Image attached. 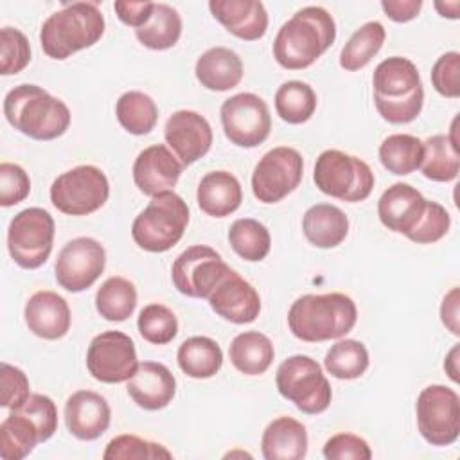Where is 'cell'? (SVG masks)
<instances>
[{
  "mask_svg": "<svg viewBox=\"0 0 460 460\" xmlns=\"http://www.w3.org/2000/svg\"><path fill=\"white\" fill-rule=\"evenodd\" d=\"M334 40L336 23L331 13L318 5H307L279 29L273 58L286 70H302L311 66Z\"/></svg>",
  "mask_w": 460,
  "mask_h": 460,
  "instance_id": "1",
  "label": "cell"
},
{
  "mask_svg": "<svg viewBox=\"0 0 460 460\" xmlns=\"http://www.w3.org/2000/svg\"><path fill=\"white\" fill-rule=\"evenodd\" d=\"M356 320V304L345 293L304 295L288 311L291 334L307 343L340 340L354 329Z\"/></svg>",
  "mask_w": 460,
  "mask_h": 460,
  "instance_id": "2",
  "label": "cell"
},
{
  "mask_svg": "<svg viewBox=\"0 0 460 460\" xmlns=\"http://www.w3.org/2000/svg\"><path fill=\"white\" fill-rule=\"evenodd\" d=\"M374 104L390 124L415 120L424 104V88L417 66L401 56L383 59L372 77Z\"/></svg>",
  "mask_w": 460,
  "mask_h": 460,
  "instance_id": "3",
  "label": "cell"
},
{
  "mask_svg": "<svg viewBox=\"0 0 460 460\" xmlns=\"http://www.w3.org/2000/svg\"><path fill=\"white\" fill-rule=\"evenodd\" d=\"M7 122L34 140H54L70 126L68 106L38 84H18L4 99Z\"/></svg>",
  "mask_w": 460,
  "mask_h": 460,
  "instance_id": "4",
  "label": "cell"
},
{
  "mask_svg": "<svg viewBox=\"0 0 460 460\" xmlns=\"http://www.w3.org/2000/svg\"><path fill=\"white\" fill-rule=\"evenodd\" d=\"M106 29L104 14L97 2H72L52 13L40 29L43 52L52 59L68 56L95 45Z\"/></svg>",
  "mask_w": 460,
  "mask_h": 460,
  "instance_id": "5",
  "label": "cell"
},
{
  "mask_svg": "<svg viewBox=\"0 0 460 460\" xmlns=\"http://www.w3.org/2000/svg\"><path fill=\"white\" fill-rule=\"evenodd\" d=\"M189 207L174 190H165L151 198L147 207L135 217L131 237L138 248L162 253L171 250L183 237L189 225Z\"/></svg>",
  "mask_w": 460,
  "mask_h": 460,
  "instance_id": "6",
  "label": "cell"
},
{
  "mask_svg": "<svg viewBox=\"0 0 460 460\" xmlns=\"http://www.w3.org/2000/svg\"><path fill=\"white\" fill-rule=\"evenodd\" d=\"M275 383L279 394L291 401L302 413L318 415L331 404V383L318 361L305 354H295L284 359L277 368Z\"/></svg>",
  "mask_w": 460,
  "mask_h": 460,
  "instance_id": "7",
  "label": "cell"
},
{
  "mask_svg": "<svg viewBox=\"0 0 460 460\" xmlns=\"http://www.w3.org/2000/svg\"><path fill=\"white\" fill-rule=\"evenodd\" d=\"M313 180L320 192L358 203L370 196L374 189V172L367 162L338 149H325L314 164Z\"/></svg>",
  "mask_w": 460,
  "mask_h": 460,
  "instance_id": "8",
  "label": "cell"
},
{
  "mask_svg": "<svg viewBox=\"0 0 460 460\" xmlns=\"http://www.w3.org/2000/svg\"><path fill=\"white\" fill-rule=\"evenodd\" d=\"M54 244V219L40 207L20 210L7 228V250L23 270L43 266Z\"/></svg>",
  "mask_w": 460,
  "mask_h": 460,
  "instance_id": "9",
  "label": "cell"
},
{
  "mask_svg": "<svg viewBox=\"0 0 460 460\" xmlns=\"http://www.w3.org/2000/svg\"><path fill=\"white\" fill-rule=\"evenodd\" d=\"M110 196V181L95 165H77L59 174L50 185L52 205L66 216H88Z\"/></svg>",
  "mask_w": 460,
  "mask_h": 460,
  "instance_id": "10",
  "label": "cell"
},
{
  "mask_svg": "<svg viewBox=\"0 0 460 460\" xmlns=\"http://www.w3.org/2000/svg\"><path fill=\"white\" fill-rule=\"evenodd\" d=\"M417 426L431 446H451L460 435V397L444 385L422 388L415 404Z\"/></svg>",
  "mask_w": 460,
  "mask_h": 460,
  "instance_id": "11",
  "label": "cell"
},
{
  "mask_svg": "<svg viewBox=\"0 0 460 460\" xmlns=\"http://www.w3.org/2000/svg\"><path fill=\"white\" fill-rule=\"evenodd\" d=\"M304 158L288 146H279L262 155L252 174V192L261 203H279L302 181Z\"/></svg>",
  "mask_w": 460,
  "mask_h": 460,
  "instance_id": "12",
  "label": "cell"
},
{
  "mask_svg": "<svg viewBox=\"0 0 460 460\" xmlns=\"http://www.w3.org/2000/svg\"><path fill=\"white\" fill-rule=\"evenodd\" d=\"M221 124L226 138L239 147L261 146L271 131V115L266 101L243 92L221 104Z\"/></svg>",
  "mask_w": 460,
  "mask_h": 460,
  "instance_id": "13",
  "label": "cell"
},
{
  "mask_svg": "<svg viewBox=\"0 0 460 460\" xmlns=\"http://www.w3.org/2000/svg\"><path fill=\"white\" fill-rule=\"evenodd\" d=\"M86 368L101 383L115 385L129 381L138 368L133 340L120 331L97 334L86 350Z\"/></svg>",
  "mask_w": 460,
  "mask_h": 460,
  "instance_id": "14",
  "label": "cell"
},
{
  "mask_svg": "<svg viewBox=\"0 0 460 460\" xmlns=\"http://www.w3.org/2000/svg\"><path fill=\"white\" fill-rule=\"evenodd\" d=\"M228 270L230 266L214 248L194 244L174 259L171 279L181 295L190 298H208L214 286Z\"/></svg>",
  "mask_w": 460,
  "mask_h": 460,
  "instance_id": "15",
  "label": "cell"
},
{
  "mask_svg": "<svg viewBox=\"0 0 460 460\" xmlns=\"http://www.w3.org/2000/svg\"><path fill=\"white\" fill-rule=\"evenodd\" d=\"M106 266L104 246L93 237H75L58 253L54 271L58 284L70 291L81 293L95 284Z\"/></svg>",
  "mask_w": 460,
  "mask_h": 460,
  "instance_id": "16",
  "label": "cell"
},
{
  "mask_svg": "<svg viewBox=\"0 0 460 460\" xmlns=\"http://www.w3.org/2000/svg\"><path fill=\"white\" fill-rule=\"evenodd\" d=\"M164 137L183 167L203 158L214 138L208 120L192 110L174 111L165 122Z\"/></svg>",
  "mask_w": 460,
  "mask_h": 460,
  "instance_id": "17",
  "label": "cell"
},
{
  "mask_svg": "<svg viewBox=\"0 0 460 460\" xmlns=\"http://www.w3.org/2000/svg\"><path fill=\"white\" fill-rule=\"evenodd\" d=\"M207 300L217 316L237 325L252 323L261 313L257 289L232 268L214 286Z\"/></svg>",
  "mask_w": 460,
  "mask_h": 460,
  "instance_id": "18",
  "label": "cell"
},
{
  "mask_svg": "<svg viewBox=\"0 0 460 460\" xmlns=\"http://www.w3.org/2000/svg\"><path fill=\"white\" fill-rule=\"evenodd\" d=\"M428 199L411 185L397 181L377 201V216L390 232L410 237L426 214Z\"/></svg>",
  "mask_w": 460,
  "mask_h": 460,
  "instance_id": "19",
  "label": "cell"
},
{
  "mask_svg": "<svg viewBox=\"0 0 460 460\" xmlns=\"http://www.w3.org/2000/svg\"><path fill=\"white\" fill-rule=\"evenodd\" d=\"M183 172V164L164 144H153L138 153L133 164V181L146 196L171 190Z\"/></svg>",
  "mask_w": 460,
  "mask_h": 460,
  "instance_id": "20",
  "label": "cell"
},
{
  "mask_svg": "<svg viewBox=\"0 0 460 460\" xmlns=\"http://www.w3.org/2000/svg\"><path fill=\"white\" fill-rule=\"evenodd\" d=\"M111 410L108 401L93 390H77L65 402V422L79 440H95L108 428Z\"/></svg>",
  "mask_w": 460,
  "mask_h": 460,
  "instance_id": "21",
  "label": "cell"
},
{
  "mask_svg": "<svg viewBox=\"0 0 460 460\" xmlns=\"http://www.w3.org/2000/svg\"><path fill=\"white\" fill-rule=\"evenodd\" d=\"M128 395L138 408L156 411L165 408L176 394V379L172 372L156 361H142L135 376L128 381Z\"/></svg>",
  "mask_w": 460,
  "mask_h": 460,
  "instance_id": "22",
  "label": "cell"
},
{
  "mask_svg": "<svg viewBox=\"0 0 460 460\" xmlns=\"http://www.w3.org/2000/svg\"><path fill=\"white\" fill-rule=\"evenodd\" d=\"M23 318L29 331L43 340H59L63 338L72 322L70 307L66 300L49 289L36 291L23 309Z\"/></svg>",
  "mask_w": 460,
  "mask_h": 460,
  "instance_id": "23",
  "label": "cell"
},
{
  "mask_svg": "<svg viewBox=\"0 0 460 460\" xmlns=\"http://www.w3.org/2000/svg\"><path fill=\"white\" fill-rule=\"evenodd\" d=\"M212 16L235 38L261 40L268 29V13L259 0H210Z\"/></svg>",
  "mask_w": 460,
  "mask_h": 460,
  "instance_id": "24",
  "label": "cell"
},
{
  "mask_svg": "<svg viewBox=\"0 0 460 460\" xmlns=\"http://www.w3.org/2000/svg\"><path fill=\"white\" fill-rule=\"evenodd\" d=\"M305 426L288 415L273 419L261 438V451L266 460H300L307 453Z\"/></svg>",
  "mask_w": 460,
  "mask_h": 460,
  "instance_id": "25",
  "label": "cell"
},
{
  "mask_svg": "<svg viewBox=\"0 0 460 460\" xmlns=\"http://www.w3.org/2000/svg\"><path fill=\"white\" fill-rule=\"evenodd\" d=\"M196 201L207 216L226 217L241 207L243 189L232 172L210 171L198 185Z\"/></svg>",
  "mask_w": 460,
  "mask_h": 460,
  "instance_id": "26",
  "label": "cell"
},
{
  "mask_svg": "<svg viewBox=\"0 0 460 460\" xmlns=\"http://www.w3.org/2000/svg\"><path fill=\"white\" fill-rule=\"evenodd\" d=\"M194 74L207 90L226 92L241 83L244 68L241 58L232 49L212 47L198 58Z\"/></svg>",
  "mask_w": 460,
  "mask_h": 460,
  "instance_id": "27",
  "label": "cell"
},
{
  "mask_svg": "<svg viewBox=\"0 0 460 460\" xmlns=\"http://www.w3.org/2000/svg\"><path fill=\"white\" fill-rule=\"evenodd\" d=\"M305 239L316 248H336L349 234V217L331 203H316L309 207L302 217Z\"/></svg>",
  "mask_w": 460,
  "mask_h": 460,
  "instance_id": "28",
  "label": "cell"
},
{
  "mask_svg": "<svg viewBox=\"0 0 460 460\" xmlns=\"http://www.w3.org/2000/svg\"><path fill=\"white\" fill-rule=\"evenodd\" d=\"M228 356L241 374L261 376L273 363L275 349L266 334L259 331H244L232 340Z\"/></svg>",
  "mask_w": 460,
  "mask_h": 460,
  "instance_id": "29",
  "label": "cell"
},
{
  "mask_svg": "<svg viewBox=\"0 0 460 460\" xmlns=\"http://www.w3.org/2000/svg\"><path fill=\"white\" fill-rule=\"evenodd\" d=\"M181 372L192 379H208L216 376L223 365V350L208 336L187 338L176 352Z\"/></svg>",
  "mask_w": 460,
  "mask_h": 460,
  "instance_id": "30",
  "label": "cell"
},
{
  "mask_svg": "<svg viewBox=\"0 0 460 460\" xmlns=\"http://www.w3.org/2000/svg\"><path fill=\"white\" fill-rule=\"evenodd\" d=\"M43 442L34 422L18 408L0 424V456L4 460H22L32 453V449Z\"/></svg>",
  "mask_w": 460,
  "mask_h": 460,
  "instance_id": "31",
  "label": "cell"
},
{
  "mask_svg": "<svg viewBox=\"0 0 460 460\" xmlns=\"http://www.w3.org/2000/svg\"><path fill=\"white\" fill-rule=\"evenodd\" d=\"M420 171L433 181H453L460 171L456 140L451 135H433L424 142Z\"/></svg>",
  "mask_w": 460,
  "mask_h": 460,
  "instance_id": "32",
  "label": "cell"
},
{
  "mask_svg": "<svg viewBox=\"0 0 460 460\" xmlns=\"http://www.w3.org/2000/svg\"><path fill=\"white\" fill-rule=\"evenodd\" d=\"M424 158V144L420 138L408 133L386 137L379 146V160L383 167L397 176H406L417 171Z\"/></svg>",
  "mask_w": 460,
  "mask_h": 460,
  "instance_id": "33",
  "label": "cell"
},
{
  "mask_svg": "<svg viewBox=\"0 0 460 460\" xmlns=\"http://www.w3.org/2000/svg\"><path fill=\"white\" fill-rule=\"evenodd\" d=\"M137 40L151 50H167L181 36V16L167 4H155L149 22L135 31Z\"/></svg>",
  "mask_w": 460,
  "mask_h": 460,
  "instance_id": "34",
  "label": "cell"
},
{
  "mask_svg": "<svg viewBox=\"0 0 460 460\" xmlns=\"http://www.w3.org/2000/svg\"><path fill=\"white\" fill-rule=\"evenodd\" d=\"M137 307V289L124 277L106 279L95 293V309L108 322L128 320Z\"/></svg>",
  "mask_w": 460,
  "mask_h": 460,
  "instance_id": "35",
  "label": "cell"
},
{
  "mask_svg": "<svg viewBox=\"0 0 460 460\" xmlns=\"http://www.w3.org/2000/svg\"><path fill=\"white\" fill-rule=\"evenodd\" d=\"M386 38V31L379 22L363 23L340 52V66L347 72H356L367 66L372 58L381 50Z\"/></svg>",
  "mask_w": 460,
  "mask_h": 460,
  "instance_id": "36",
  "label": "cell"
},
{
  "mask_svg": "<svg viewBox=\"0 0 460 460\" xmlns=\"http://www.w3.org/2000/svg\"><path fill=\"white\" fill-rule=\"evenodd\" d=\"M119 124L131 135H147L158 120V108L155 101L138 90L124 92L115 104Z\"/></svg>",
  "mask_w": 460,
  "mask_h": 460,
  "instance_id": "37",
  "label": "cell"
},
{
  "mask_svg": "<svg viewBox=\"0 0 460 460\" xmlns=\"http://www.w3.org/2000/svg\"><path fill=\"white\" fill-rule=\"evenodd\" d=\"M228 243L241 259L248 262H259L270 253L271 235L261 221L241 217L230 225Z\"/></svg>",
  "mask_w": 460,
  "mask_h": 460,
  "instance_id": "38",
  "label": "cell"
},
{
  "mask_svg": "<svg viewBox=\"0 0 460 460\" xmlns=\"http://www.w3.org/2000/svg\"><path fill=\"white\" fill-rule=\"evenodd\" d=\"M316 93L304 81H286L275 93L277 115L288 124L307 122L316 110Z\"/></svg>",
  "mask_w": 460,
  "mask_h": 460,
  "instance_id": "39",
  "label": "cell"
},
{
  "mask_svg": "<svg viewBox=\"0 0 460 460\" xmlns=\"http://www.w3.org/2000/svg\"><path fill=\"white\" fill-rule=\"evenodd\" d=\"M325 370L336 379H358L361 377L368 365V350L358 340H338L325 354Z\"/></svg>",
  "mask_w": 460,
  "mask_h": 460,
  "instance_id": "40",
  "label": "cell"
},
{
  "mask_svg": "<svg viewBox=\"0 0 460 460\" xmlns=\"http://www.w3.org/2000/svg\"><path fill=\"white\" fill-rule=\"evenodd\" d=\"M137 327L146 341L165 345L178 334V318L164 304H147L138 314Z\"/></svg>",
  "mask_w": 460,
  "mask_h": 460,
  "instance_id": "41",
  "label": "cell"
},
{
  "mask_svg": "<svg viewBox=\"0 0 460 460\" xmlns=\"http://www.w3.org/2000/svg\"><path fill=\"white\" fill-rule=\"evenodd\" d=\"M172 453L158 442L140 438L137 435L113 437L102 453L104 460H156L171 458Z\"/></svg>",
  "mask_w": 460,
  "mask_h": 460,
  "instance_id": "42",
  "label": "cell"
},
{
  "mask_svg": "<svg viewBox=\"0 0 460 460\" xmlns=\"http://www.w3.org/2000/svg\"><path fill=\"white\" fill-rule=\"evenodd\" d=\"M29 61L31 45L27 36L14 27H4L0 31V74H18L29 65Z\"/></svg>",
  "mask_w": 460,
  "mask_h": 460,
  "instance_id": "43",
  "label": "cell"
},
{
  "mask_svg": "<svg viewBox=\"0 0 460 460\" xmlns=\"http://www.w3.org/2000/svg\"><path fill=\"white\" fill-rule=\"evenodd\" d=\"M31 192V178L18 164H0V205L13 207L22 203Z\"/></svg>",
  "mask_w": 460,
  "mask_h": 460,
  "instance_id": "44",
  "label": "cell"
},
{
  "mask_svg": "<svg viewBox=\"0 0 460 460\" xmlns=\"http://www.w3.org/2000/svg\"><path fill=\"white\" fill-rule=\"evenodd\" d=\"M449 226H451L449 212L440 203L428 199L426 214L408 239L417 244H431L440 241L449 232Z\"/></svg>",
  "mask_w": 460,
  "mask_h": 460,
  "instance_id": "45",
  "label": "cell"
},
{
  "mask_svg": "<svg viewBox=\"0 0 460 460\" xmlns=\"http://www.w3.org/2000/svg\"><path fill=\"white\" fill-rule=\"evenodd\" d=\"M433 88L449 99L460 97V54L451 50L442 54L431 68Z\"/></svg>",
  "mask_w": 460,
  "mask_h": 460,
  "instance_id": "46",
  "label": "cell"
},
{
  "mask_svg": "<svg viewBox=\"0 0 460 460\" xmlns=\"http://www.w3.org/2000/svg\"><path fill=\"white\" fill-rule=\"evenodd\" d=\"M0 383H2V399L0 404L7 410L22 406L31 397V386L25 372L14 365H0Z\"/></svg>",
  "mask_w": 460,
  "mask_h": 460,
  "instance_id": "47",
  "label": "cell"
},
{
  "mask_svg": "<svg viewBox=\"0 0 460 460\" xmlns=\"http://www.w3.org/2000/svg\"><path fill=\"white\" fill-rule=\"evenodd\" d=\"M327 460H370L372 449L365 438L354 433H336L323 446Z\"/></svg>",
  "mask_w": 460,
  "mask_h": 460,
  "instance_id": "48",
  "label": "cell"
},
{
  "mask_svg": "<svg viewBox=\"0 0 460 460\" xmlns=\"http://www.w3.org/2000/svg\"><path fill=\"white\" fill-rule=\"evenodd\" d=\"M153 7H155V2H120L119 0L113 4L117 18L124 25L135 27V31L144 27L149 22L153 14Z\"/></svg>",
  "mask_w": 460,
  "mask_h": 460,
  "instance_id": "49",
  "label": "cell"
},
{
  "mask_svg": "<svg viewBox=\"0 0 460 460\" xmlns=\"http://www.w3.org/2000/svg\"><path fill=\"white\" fill-rule=\"evenodd\" d=\"M420 7H422V0H383L381 2V9L385 11V14L397 23H404L417 18Z\"/></svg>",
  "mask_w": 460,
  "mask_h": 460,
  "instance_id": "50",
  "label": "cell"
},
{
  "mask_svg": "<svg viewBox=\"0 0 460 460\" xmlns=\"http://www.w3.org/2000/svg\"><path fill=\"white\" fill-rule=\"evenodd\" d=\"M440 318H442V323L455 334L458 336L460 334V329H458V288H453L442 300V305H440Z\"/></svg>",
  "mask_w": 460,
  "mask_h": 460,
  "instance_id": "51",
  "label": "cell"
},
{
  "mask_svg": "<svg viewBox=\"0 0 460 460\" xmlns=\"http://www.w3.org/2000/svg\"><path fill=\"white\" fill-rule=\"evenodd\" d=\"M458 350H460V347L455 345V347L449 350V354H447V358H446V361H444V370L447 372V376H449L455 383H458Z\"/></svg>",
  "mask_w": 460,
  "mask_h": 460,
  "instance_id": "52",
  "label": "cell"
},
{
  "mask_svg": "<svg viewBox=\"0 0 460 460\" xmlns=\"http://www.w3.org/2000/svg\"><path fill=\"white\" fill-rule=\"evenodd\" d=\"M458 7L460 4L458 2H437L435 4V9L440 13V16L444 18H451V20H456L458 18Z\"/></svg>",
  "mask_w": 460,
  "mask_h": 460,
  "instance_id": "53",
  "label": "cell"
}]
</instances>
